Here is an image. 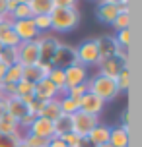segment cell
Here are the masks:
<instances>
[{
	"instance_id": "cell-46",
	"label": "cell",
	"mask_w": 142,
	"mask_h": 147,
	"mask_svg": "<svg viewBox=\"0 0 142 147\" xmlns=\"http://www.w3.org/2000/svg\"><path fill=\"white\" fill-rule=\"evenodd\" d=\"M6 112V105H4V99H0V116Z\"/></svg>"
},
{
	"instance_id": "cell-53",
	"label": "cell",
	"mask_w": 142,
	"mask_h": 147,
	"mask_svg": "<svg viewBox=\"0 0 142 147\" xmlns=\"http://www.w3.org/2000/svg\"><path fill=\"white\" fill-rule=\"evenodd\" d=\"M96 2H97V0H96Z\"/></svg>"
},
{
	"instance_id": "cell-50",
	"label": "cell",
	"mask_w": 142,
	"mask_h": 147,
	"mask_svg": "<svg viewBox=\"0 0 142 147\" xmlns=\"http://www.w3.org/2000/svg\"><path fill=\"white\" fill-rule=\"evenodd\" d=\"M97 147H113V145H109V143H103V145H97Z\"/></svg>"
},
{
	"instance_id": "cell-15",
	"label": "cell",
	"mask_w": 142,
	"mask_h": 147,
	"mask_svg": "<svg viewBox=\"0 0 142 147\" xmlns=\"http://www.w3.org/2000/svg\"><path fill=\"white\" fill-rule=\"evenodd\" d=\"M25 134H33V136L43 138V140H51V138H55V128H53V122H51V120L37 116Z\"/></svg>"
},
{
	"instance_id": "cell-26",
	"label": "cell",
	"mask_w": 142,
	"mask_h": 147,
	"mask_svg": "<svg viewBox=\"0 0 142 147\" xmlns=\"http://www.w3.org/2000/svg\"><path fill=\"white\" fill-rule=\"evenodd\" d=\"M59 105H60V112L68 114V116H72V114H76L80 110V101H74V99H70L66 95L59 97Z\"/></svg>"
},
{
	"instance_id": "cell-18",
	"label": "cell",
	"mask_w": 142,
	"mask_h": 147,
	"mask_svg": "<svg viewBox=\"0 0 142 147\" xmlns=\"http://www.w3.org/2000/svg\"><path fill=\"white\" fill-rule=\"evenodd\" d=\"M60 114H62V112H60L59 97H57V99H51V101H45V103H41V109H39V112H37L39 118H47V120H51V122H55Z\"/></svg>"
},
{
	"instance_id": "cell-16",
	"label": "cell",
	"mask_w": 142,
	"mask_h": 147,
	"mask_svg": "<svg viewBox=\"0 0 142 147\" xmlns=\"http://www.w3.org/2000/svg\"><path fill=\"white\" fill-rule=\"evenodd\" d=\"M53 66H45V64H33V66L23 68V80L29 83H37V81L45 80Z\"/></svg>"
},
{
	"instance_id": "cell-32",
	"label": "cell",
	"mask_w": 142,
	"mask_h": 147,
	"mask_svg": "<svg viewBox=\"0 0 142 147\" xmlns=\"http://www.w3.org/2000/svg\"><path fill=\"white\" fill-rule=\"evenodd\" d=\"M33 23H35V27L37 31L43 35L47 31L51 29V16L49 14H41V16H33Z\"/></svg>"
},
{
	"instance_id": "cell-2",
	"label": "cell",
	"mask_w": 142,
	"mask_h": 147,
	"mask_svg": "<svg viewBox=\"0 0 142 147\" xmlns=\"http://www.w3.org/2000/svg\"><path fill=\"white\" fill-rule=\"evenodd\" d=\"M88 91L94 93L96 97H99L103 103L113 101L115 97L119 95V89H117L115 80L113 78H107L103 74H96V76H90L88 78Z\"/></svg>"
},
{
	"instance_id": "cell-17",
	"label": "cell",
	"mask_w": 142,
	"mask_h": 147,
	"mask_svg": "<svg viewBox=\"0 0 142 147\" xmlns=\"http://www.w3.org/2000/svg\"><path fill=\"white\" fill-rule=\"evenodd\" d=\"M0 45L2 47H18L20 45V39H18V35L12 29L10 18L2 20V23H0Z\"/></svg>"
},
{
	"instance_id": "cell-42",
	"label": "cell",
	"mask_w": 142,
	"mask_h": 147,
	"mask_svg": "<svg viewBox=\"0 0 142 147\" xmlns=\"http://www.w3.org/2000/svg\"><path fill=\"white\" fill-rule=\"evenodd\" d=\"M47 147H66V143L60 140V138H57V136H55V138H51V140H49V145H47Z\"/></svg>"
},
{
	"instance_id": "cell-48",
	"label": "cell",
	"mask_w": 142,
	"mask_h": 147,
	"mask_svg": "<svg viewBox=\"0 0 142 147\" xmlns=\"http://www.w3.org/2000/svg\"><path fill=\"white\" fill-rule=\"evenodd\" d=\"M16 4H27V0H14Z\"/></svg>"
},
{
	"instance_id": "cell-4",
	"label": "cell",
	"mask_w": 142,
	"mask_h": 147,
	"mask_svg": "<svg viewBox=\"0 0 142 147\" xmlns=\"http://www.w3.org/2000/svg\"><path fill=\"white\" fill-rule=\"evenodd\" d=\"M76 60L86 68L99 64V51H97L96 39H88L80 43V47H76Z\"/></svg>"
},
{
	"instance_id": "cell-14",
	"label": "cell",
	"mask_w": 142,
	"mask_h": 147,
	"mask_svg": "<svg viewBox=\"0 0 142 147\" xmlns=\"http://www.w3.org/2000/svg\"><path fill=\"white\" fill-rule=\"evenodd\" d=\"M33 97L37 99V101H41V103H45V101H51V99H57L59 95V89L53 85L51 81L47 80H41L35 83V91H33Z\"/></svg>"
},
{
	"instance_id": "cell-10",
	"label": "cell",
	"mask_w": 142,
	"mask_h": 147,
	"mask_svg": "<svg viewBox=\"0 0 142 147\" xmlns=\"http://www.w3.org/2000/svg\"><path fill=\"white\" fill-rule=\"evenodd\" d=\"M88 78H90V72H88V68L82 66L80 62H76V64H72V66L64 68V83H66V89L86 83Z\"/></svg>"
},
{
	"instance_id": "cell-12",
	"label": "cell",
	"mask_w": 142,
	"mask_h": 147,
	"mask_svg": "<svg viewBox=\"0 0 142 147\" xmlns=\"http://www.w3.org/2000/svg\"><path fill=\"white\" fill-rule=\"evenodd\" d=\"M103 107H105L103 101L99 97H96L94 93H90V91L80 99V110L86 112V114H91V116H99L103 112Z\"/></svg>"
},
{
	"instance_id": "cell-38",
	"label": "cell",
	"mask_w": 142,
	"mask_h": 147,
	"mask_svg": "<svg viewBox=\"0 0 142 147\" xmlns=\"http://www.w3.org/2000/svg\"><path fill=\"white\" fill-rule=\"evenodd\" d=\"M60 140L66 143V147H76V145H78V141H80V136L74 134V132H70V134H66V136H62Z\"/></svg>"
},
{
	"instance_id": "cell-1",
	"label": "cell",
	"mask_w": 142,
	"mask_h": 147,
	"mask_svg": "<svg viewBox=\"0 0 142 147\" xmlns=\"http://www.w3.org/2000/svg\"><path fill=\"white\" fill-rule=\"evenodd\" d=\"M51 29L57 33H66L78 27L80 23V12L78 8H55L51 14Z\"/></svg>"
},
{
	"instance_id": "cell-51",
	"label": "cell",
	"mask_w": 142,
	"mask_h": 147,
	"mask_svg": "<svg viewBox=\"0 0 142 147\" xmlns=\"http://www.w3.org/2000/svg\"><path fill=\"white\" fill-rule=\"evenodd\" d=\"M2 49H4V47H2V45H0V51H2Z\"/></svg>"
},
{
	"instance_id": "cell-52",
	"label": "cell",
	"mask_w": 142,
	"mask_h": 147,
	"mask_svg": "<svg viewBox=\"0 0 142 147\" xmlns=\"http://www.w3.org/2000/svg\"><path fill=\"white\" fill-rule=\"evenodd\" d=\"M0 23H2V20H0Z\"/></svg>"
},
{
	"instance_id": "cell-33",
	"label": "cell",
	"mask_w": 142,
	"mask_h": 147,
	"mask_svg": "<svg viewBox=\"0 0 142 147\" xmlns=\"http://www.w3.org/2000/svg\"><path fill=\"white\" fill-rule=\"evenodd\" d=\"M88 93V81L86 83H82V85H74V87H68L66 91H64V95L70 97V99H74V101H80L84 95Z\"/></svg>"
},
{
	"instance_id": "cell-41",
	"label": "cell",
	"mask_w": 142,
	"mask_h": 147,
	"mask_svg": "<svg viewBox=\"0 0 142 147\" xmlns=\"http://www.w3.org/2000/svg\"><path fill=\"white\" fill-rule=\"evenodd\" d=\"M8 18V0H0V20Z\"/></svg>"
},
{
	"instance_id": "cell-19",
	"label": "cell",
	"mask_w": 142,
	"mask_h": 147,
	"mask_svg": "<svg viewBox=\"0 0 142 147\" xmlns=\"http://www.w3.org/2000/svg\"><path fill=\"white\" fill-rule=\"evenodd\" d=\"M119 12H121V6H115V4H97L96 18L101 23H109V25H111Z\"/></svg>"
},
{
	"instance_id": "cell-22",
	"label": "cell",
	"mask_w": 142,
	"mask_h": 147,
	"mask_svg": "<svg viewBox=\"0 0 142 147\" xmlns=\"http://www.w3.org/2000/svg\"><path fill=\"white\" fill-rule=\"evenodd\" d=\"M109 145H113V147H128V128H123V126L111 128Z\"/></svg>"
},
{
	"instance_id": "cell-44",
	"label": "cell",
	"mask_w": 142,
	"mask_h": 147,
	"mask_svg": "<svg viewBox=\"0 0 142 147\" xmlns=\"http://www.w3.org/2000/svg\"><path fill=\"white\" fill-rule=\"evenodd\" d=\"M76 147H96V145H94L88 138H80V141H78V145H76Z\"/></svg>"
},
{
	"instance_id": "cell-24",
	"label": "cell",
	"mask_w": 142,
	"mask_h": 147,
	"mask_svg": "<svg viewBox=\"0 0 142 147\" xmlns=\"http://www.w3.org/2000/svg\"><path fill=\"white\" fill-rule=\"evenodd\" d=\"M27 6L33 12V16L51 14L55 10V0H27Z\"/></svg>"
},
{
	"instance_id": "cell-43",
	"label": "cell",
	"mask_w": 142,
	"mask_h": 147,
	"mask_svg": "<svg viewBox=\"0 0 142 147\" xmlns=\"http://www.w3.org/2000/svg\"><path fill=\"white\" fill-rule=\"evenodd\" d=\"M123 128H128V109H123V112H121V124Z\"/></svg>"
},
{
	"instance_id": "cell-13",
	"label": "cell",
	"mask_w": 142,
	"mask_h": 147,
	"mask_svg": "<svg viewBox=\"0 0 142 147\" xmlns=\"http://www.w3.org/2000/svg\"><path fill=\"white\" fill-rule=\"evenodd\" d=\"M96 43H97V51H99V60L109 58V56H113V54H117V52L121 51L113 35H101V37H97Z\"/></svg>"
},
{
	"instance_id": "cell-21",
	"label": "cell",
	"mask_w": 142,
	"mask_h": 147,
	"mask_svg": "<svg viewBox=\"0 0 142 147\" xmlns=\"http://www.w3.org/2000/svg\"><path fill=\"white\" fill-rule=\"evenodd\" d=\"M0 134H6V136H23V132L20 130L18 120L12 118L10 114H2L0 116Z\"/></svg>"
},
{
	"instance_id": "cell-36",
	"label": "cell",
	"mask_w": 142,
	"mask_h": 147,
	"mask_svg": "<svg viewBox=\"0 0 142 147\" xmlns=\"http://www.w3.org/2000/svg\"><path fill=\"white\" fill-rule=\"evenodd\" d=\"M22 140L29 147H47L49 145V140H43V138H39V136H33V134H23Z\"/></svg>"
},
{
	"instance_id": "cell-11",
	"label": "cell",
	"mask_w": 142,
	"mask_h": 147,
	"mask_svg": "<svg viewBox=\"0 0 142 147\" xmlns=\"http://www.w3.org/2000/svg\"><path fill=\"white\" fill-rule=\"evenodd\" d=\"M4 105H6V114H10L12 118H16L20 122V118H23L25 114H29L27 110V103L20 99V97H4Z\"/></svg>"
},
{
	"instance_id": "cell-8",
	"label": "cell",
	"mask_w": 142,
	"mask_h": 147,
	"mask_svg": "<svg viewBox=\"0 0 142 147\" xmlns=\"http://www.w3.org/2000/svg\"><path fill=\"white\" fill-rule=\"evenodd\" d=\"M76 62H78V60H76V47L60 43L59 49H57V52H55V56H53L51 66L62 68V70H64V68L72 66V64H76Z\"/></svg>"
},
{
	"instance_id": "cell-29",
	"label": "cell",
	"mask_w": 142,
	"mask_h": 147,
	"mask_svg": "<svg viewBox=\"0 0 142 147\" xmlns=\"http://www.w3.org/2000/svg\"><path fill=\"white\" fill-rule=\"evenodd\" d=\"M0 62L6 68L18 64V47H4L0 51Z\"/></svg>"
},
{
	"instance_id": "cell-39",
	"label": "cell",
	"mask_w": 142,
	"mask_h": 147,
	"mask_svg": "<svg viewBox=\"0 0 142 147\" xmlns=\"http://www.w3.org/2000/svg\"><path fill=\"white\" fill-rule=\"evenodd\" d=\"M78 0H55V8H76Z\"/></svg>"
},
{
	"instance_id": "cell-3",
	"label": "cell",
	"mask_w": 142,
	"mask_h": 147,
	"mask_svg": "<svg viewBox=\"0 0 142 147\" xmlns=\"http://www.w3.org/2000/svg\"><path fill=\"white\" fill-rule=\"evenodd\" d=\"M127 51H119L117 54H113V56H109V58L105 60H99V64H97V74H103V76H107V78H117V74L121 72V70H125L127 66Z\"/></svg>"
},
{
	"instance_id": "cell-25",
	"label": "cell",
	"mask_w": 142,
	"mask_h": 147,
	"mask_svg": "<svg viewBox=\"0 0 142 147\" xmlns=\"http://www.w3.org/2000/svg\"><path fill=\"white\" fill-rule=\"evenodd\" d=\"M47 80L59 89V95H64V91H66V83H64V70H62V68H55V66H53L51 72H49V76H47Z\"/></svg>"
},
{
	"instance_id": "cell-28",
	"label": "cell",
	"mask_w": 142,
	"mask_h": 147,
	"mask_svg": "<svg viewBox=\"0 0 142 147\" xmlns=\"http://www.w3.org/2000/svg\"><path fill=\"white\" fill-rule=\"evenodd\" d=\"M22 80H23V66L14 64V66H8L2 83H18V81H22Z\"/></svg>"
},
{
	"instance_id": "cell-23",
	"label": "cell",
	"mask_w": 142,
	"mask_h": 147,
	"mask_svg": "<svg viewBox=\"0 0 142 147\" xmlns=\"http://www.w3.org/2000/svg\"><path fill=\"white\" fill-rule=\"evenodd\" d=\"M53 128H55V136H57V138H62V136L70 134L72 132V116L60 114V116L53 122Z\"/></svg>"
},
{
	"instance_id": "cell-20",
	"label": "cell",
	"mask_w": 142,
	"mask_h": 147,
	"mask_svg": "<svg viewBox=\"0 0 142 147\" xmlns=\"http://www.w3.org/2000/svg\"><path fill=\"white\" fill-rule=\"evenodd\" d=\"M109 134H111V126H105L99 122L86 138L97 147V145H103V143H109Z\"/></svg>"
},
{
	"instance_id": "cell-49",
	"label": "cell",
	"mask_w": 142,
	"mask_h": 147,
	"mask_svg": "<svg viewBox=\"0 0 142 147\" xmlns=\"http://www.w3.org/2000/svg\"><path fill=\"white\" fill-rule=\"evenodd\" d=\"M0 99H4V91H2V83H0Z\"/></svg>"
},
{
	"instance_id": "cell-31",
	"label": "cell",
	"mask_w": 142,
	"mask_h": 147,
	"mask_svg": "<svg viewBox=\"0 0 142 147\" xmlns=\"http://www.w3.org/2000/svg\"><path fill=\"white\" fill-rule=\"evenodd\" d=\"M128 23H130V14H128V6H121V12L117 14L115 22L111 23L117 31L121 29H128Z\"/></svg>"
},
{
	"instance_id": "cell-37",
	"label": "cell",
	"mask_w": 142,
	"mask_h": 147,
	"mask_svg": "<svg viewBox=\"0 0 142 147\" xmlns=\"http://www.w3.org/2000/svg\"><path fill=\"white\" fill-rule=\"evenodd\" d=\"M22 138L23 136H6V134H0V147H18Z\"/></svg>"
},
{
	"instance_id": "cell-5",
	"label": "cell",
	"mask_w": 142,
	"mask_h": 147,
	"mask_svg": "<svg viewBox=\"0 0 142 147\" xmlns=\"http://www.w3.org/2000/svg\"><path fill=\"white\" fill-rule=\"evenodd\" d=\"M60 41L55 35H49V33H43L39 35L37 39V47H39V64H45V66H51L53 56L59 49Z\"/></svg>"
},
{
	"instance_id": "cell-7",
	"label": "cell",
	"mask_w": 142,
	"mask_h": 147,
	"mask_svg": "<svg viewBox=\"0 0 142 147\" xmlns=\"http://www.w3.org/2000/svg\"><path fill=\"white\" fill-rule=\"evenodd\" d=\"M18 64L20 66H33L39 64V47L37 39L35 41H25L18 45Z\"/></svg>"
},
{
	"instance_id": "cell-47",
	"label": "cell",
	"mask_w": 142,
	"mask_h": 147,
	"mask_svg": "<svg viewBox=\"0 0 142 147\" xmlns=\"http://www.w3.org/2000/svg\"><path fill=\"white\" fill-rule=\"evenodd\" d=\"M18 147H29V145H27V143H25V141L22 140V141H20V143H18Z\"/></svg>"
},
{
	"instance_id": "cell-6",
	"label": "cell",
	"mask_w": 142,
	"mask_h": 147,
	"mask_svg": "<svg viewBox=\"0 0 142 147\" xmlns=\"http://www.w3.org/2000/svg\"><path fill=\"white\" fill-rule=\"evenodd\" d=\"M97 124H99V116H91V114H86L82 110L72 114V132L78 134L80 138H86Z\"/></svg>"
},
{
	"instance_id": "cell-30",
	"label": "cell",
	"mask_w": 142,
	"mask_h": 147,
	"mask_svg": "<svg viewBox=\"0 0 142 147\" xmlns=\"http://www.w3.org/2000/svg\"><path fill=\"white\" fill-rule=\"evenodd\" d=\"M8 18L12 20V22H20V20H31L33 18V12L29 10L27 4H18V6L8 14Z\"/></svg>"
},
{
	"instance_id": "cell-35",
	"label": "cell",
	"mask_w": 142,
	"mask_h": 147,
	"mask_svg": "<svg viewBox=\"0 0 142 147\" xmlns=\"http://www.w3.org/2000/svg\"><path fill=\"white\" fill-rule=\"evenodd\" d=\"M115 41H117V45H119L121 51H127L128 45H130V29H121L115 33Z\"/></svg>"
},
{
	"instance_id": "cell-27",
	"label": "cell",
	"mask_w": 142,
	"mask_h": 147,
	"mask_svg": "<svg viewBox=\"0 0 142 147\" xmlns=\"http://www.w3.org/2000/svg\"><path fill=\"white\" fill-rule=\"evenodd\" d=\"M33 91H35V83H29V81H25V80L16 83V97H20L23 101L33 99Z\"/></svg>"
},
{
	"instance_id": "cell-9",
	"label": "cell",
	"mask_w": 142,
	"mask_h": 147,
	"mask_svg": "<svg viewBox=\"0 0 142 147\" xmlns=\"http://www.w3.org/2000/svg\"><path fill=\"white\" fill-rule=\"evenodd\" d=\"M12 22V20H10ZM12 29L14 33L18 35L20 39V43H25V41H35L39 39V33L37 27H35V23H33V18L31 20H20V22H12Z\"/></svg>"
},
{
	"instance_id": "cell-34",
	"label": "cell",
	"mask_w": 142,
	"mask_h": 147,
	"mask_svg": "<svg viewBox=\"0 0 142 147\" xmlns=\"http://www.w3.org/2000/svg\"><path fill=\"white\" fill-rule=\"evenodd\" d=\"M115 83H117V89L121 91H127L128 85H130V74H128V68H125V70H121L119 74H117V78H115Z\"/></svg>"
},
{
	"instance_id": "cell-40",
	"label": "cell",
	"mask_w": 142,
	"mask_h": 147,
	"mask_svg": "<svg viewBox=\"0 0 142 147\" xmlns=\"http://www.w3.org/2000/svg\"><path fill=\"white\" fill-rule=\"evenodd\" d=\"M97 4H115V6H128V0H97Z\"/></svg>"
},
{
	"instance_id": "cell-45",
	"label": "cell",
	"mask_w": 142,
	"mask_h": 147,
	"mask_svg": "<svg viewBox=\"0 0 142 147\" xmlns=\"http://www.w3.org/2000/svg\"><path fill=\"white\" fill-rule=\"evenodd\" d=\"M6 70H8V68L4 66L2 62H0V83H2V80H4V74H6Z\"/></svg>"
}]
</instances>
